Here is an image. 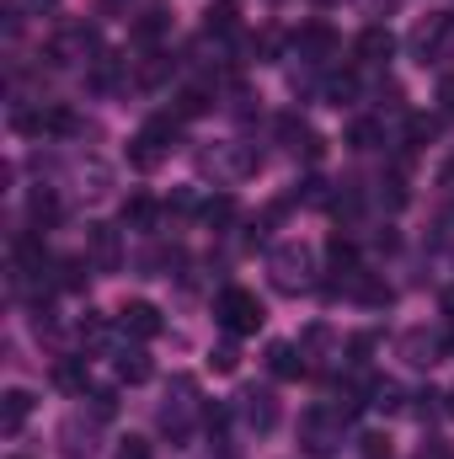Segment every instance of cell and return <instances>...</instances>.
I'll return each mask as SVG.
<instances>
[{"instance_id": "1", "label": "cell", "mask_w": 454, "mask_h": 459, "mask_svg": "<svg viewBox=\"0 0 454 459\" xmlns=\"http://www.w3.org/2000/svg\"><path fill=\"white\" fill-rule=\"evenodd\" d=\"M177 134H182V117H150V123L128 139V166H134V171H155V166L171 155Z\"/></svg>"}, {"instance_id": "2", "label": "cell", "mask_w": 454, "mask_h": 459, "mask_svg": "<svg viewBox=\"0 0 454 459\" xmlns=\"http://www.w3.org/2000/svg\"><path fill=\"white\" fill-rule=\"evenodd\" d=\"M267 273H273V283H278L284 294H300V289L316 283V251H310V246H278V251L267 256Z\"/></svg>"}, {"instance_id": "3", "label": "cell", "mask_w": 454, "mask_h": 459, "mask_svg": "<svg viewBox=\"0 0 454 459\" xmlns=\"http://www.w3.org/2000/svg\"><path fill=\"white\" fill-rule=\"evenodd\" d=\"M214 316H220L225 337H251V332L267 321V310H262V299H257L251 289H225L220 305H214Z\"/></svg>"}, {"instance_id": "4", "label": "cell", "mask_w": 454, "mask_h": 459, "mask_svg": "<svg viewBox=\"0 0 454 459\" xmlns=\"http://www.w3.org/2000/svg\"><path fill=\"white\" fill-rule=\"evenodd\" d=\"M412 54H417L423 65L450 59V54H454V11H439V16L417 22V32H412Z\"/></svg>"}, {"instance_id": "5", "label": "cell", "mask_w": 454, "mask_h": 459, "mask_svg": "<svg viewBox=\"0 0 454 459\" xmlns=\"http://www.w3.org/2000/svg\"><path fill=\"white\" fill-rule=\"evenodd\" d=\"M300 444H305L310 455H332L342 444V417L332 406H310V411L300 417Z\"/></svg>"}, {"instance_id": "6", "label": "cell", "mask_w": 454, "mask_h": 459, "mask_svg": "<svg viewBox=\"0 0 454 459\" xmlns=\"http://www.w3.org/2000/svg\"><path fill=\"white\" fill-rule=\"evenodd\" d=\"M171 406H161V428L171 433V438H188V428H193V417H198V385L193 379H171V395H166Z\"/></svg>"}, {"instance_id": "7", "label": "cell", "mask_w": 454, "mask_h": 459, "mask_svg": "<svg viewBox=\"0 0 454 459\" xmlns=\"http://www.w3.org/2000/svg\"><path fill=\"white\" fill-rule=\"evenodd\" d=\"M92 48H97V32H92V27H65V32L48 38L43 59H48V65H81Z\"/></svg>"}, {"instance_id": "8", "label": "cell", "mask_w": 454, "mask_h": 459, "mask_svg": "<svg viewBox=\"0 0 454 459\" xmlns=\"http://www.w3.org/2000/svg\"><path fill=\"white\" fill-rule=\"evenodd\" d=\"M86 262L97 273H118L123 267V235L113 225H86Z\"/></svg>"}, {"instance_id": "9", "label": "cell", "mask_w": 454, "mask_h": 459, "mask_svg": "<svg viewBox=\"0 0 454 459\" xmlns=\"http://www.w3.org/2000/svg\"><path fill=\"white\" fill-rule=\"evenodd\" d=\"M118 326H123L128 337L150 342V337H161V310H155L150 299H128V305L118 310Z\"/></svg>"}, {"instance_id": "10", "label": "cell", "mask_w": 454, "mask_h": 459, "mask_svg": "<svg viewBox=\"0 0 454 459\" xmlns=\"http://www.w3.org/2000/svg\"><path fill=\"white\" fill-rule=\"evenodd\" d=\"M240 417H246V428L273 433V428H278V401H273V390H246V395H240Z\"/></svg>"}, {"instance_id": "11", "label": "cell", "mask_w": 454, "mask_h": 459, "mask_svg": "<svg viewBox=\"0 0 454 459\" xmlns=\"http://www.w3.org/2000/svg\"><path fill=\"white\" fill-rule=\"evenodd\" d=\"M396 54V32L390 27H363L358 32V65H385Z\"/></svg>"}, {"instance_id": "12", "label": "cell", "mask_w": 454, "mask_h": 459, "mask_svg": "<svg viewBox=\"0 0 454 459\" xmlns=\"http://www.w3.org/2000/svg\"><path fill=\"white\" fill-rule=\"evenodd\" d=\"M267 368H273V379H300L305 374V352L294 342H273L267 347Z\"/></svg>"}, {"instance_id": "13", "label": "cell", "mask_w": 454, "mask_h": 459, "mask_svg": "<svg viewBox=\"0 0 454 459\" xmlns=\"http://www.w3.org/2000/svg\"><path fill=\"white\" fill-rule=\"evenodd\" d=\"M54 385H59L65 395H86V385H92L86 358H59V363H54Z\"/></svg>"}, {"instance_id": "14", "label": "cell", "mask_w": 454, "mask_h": 459, "mask_svg": "<svg viewBox=\"0 0 454 459\" xmlns=\"http://www.w3.org/2000/svg\"><path fill=\"white\" fill-rule=\"evenodd\" d=\"M27 417H32V395L27 390H5L0 395V433H22Z\"/></svg>"}, {"instance_id": "15", "label": "cell", "mask_w": 454, "mask_h": 459, "mask_svg": "<svg viewBox=\"0 0 454 459\" xmlns=\"http://www.w3.org/2000/svg\"><path fill=\"white\" fill-rule=\"evenodd\" d=\"M294 48H300V59H316V65H321V59H327V54L337 48V38H332V32H327V27L316 22V27L294 32Z\"/></svg>"}, {"instance_id": "16", "label": "cell", "mask_w": 454, "mask_h": 459, "mask_svg": "<svg viewBox=\"0 0 454 459\" xmlns=\"http://www.w3.org/2000/svg\"><path fill=\"white\" fill-rule=\"evenodd\" d=\"M150 374H155V363H150L139 347H123V352H118V379H123V385H144Z\"/></svg>"}, {"instance_id": "17", "label": "cell", "mask_w": 454, "mask_h": 459, "mask_svg": "<svg viewBox=\"0 0 454 459\" xmlns=\"http://www.w3.org/2000/svg\"><path fill=\"white\" fill-rule=\"evenodd\" d=\"M155 198H144V193H134V198H123V225L128 230H150L155 225Z\"/></svg>"}, {"instance_id": "18", "label": "cell", "mask_w": 454, "mask_h": 459, "mask_svg": "<svg viewBox=\"0 0 454 459\" xmlns=\"http://www.w3.org/2000/svg\"><path fill=\"white\" fill-rule=\"evenodd\" d=\"M166 27H171V16H166V5H150V11L139 16V27H134V38H139V43H161V38H166Z\"/></svg>"}, {"instance_id": "19", "label": "cell", "mask_w": 454, "mask_h": 459, "mask_svg": "<svg viewBox=\"0 0 454 459\" xmlns=\"http://www.w3.org/2000/svg\"><path fill=\"white\" fill-rule=\"evenodd\" d=\"M353 294H358L363 305H390V283L374 278V273H353Z\"/></svg>"}, {"instance_id": "20", "label": "cell", "mask_w": 454, "mask_h": 459, "mask_svg": "<svg viewBox=\"0 0 454 459\" xmlns=\"http://www.w3.org/2000/svg\"><path fill=\"white\" fill-rule=\"evenodd\" d=\"M347 144H353V150H380V144H385V128H380L374 117H358V123L347 128Z\"/></svg>"}, {"instance_id": "21", "label": "cell", "mask_w": 454, "mask_h": 459, "mask_svg": "<svg viewBox=\"0 0 454 459\" xmlns=\"http://www.w3.org/2000/svg\"><path fill=\"white\" fill-rule=\"evenodd\" d=\"M27 214H32V225H54V220H59V198H54L48 187H38V193L27 198Z\"/></svg>"}, {"instance_id": "22", "label": "cell", "mask_w": 454, "mask_h": 459, "mask_svg": "<svg viewBox=\"0 0 454 459\" xmlns=\"http://www.w3.org/2000/svg\"><path fill=\"white\" fill-rule=\"evenodd\" d=\"M439 352H444L439 337H423V332L406 337V358H412V363H439Z\"/></svg>"}, {"instance_id": "23", "label": "cell", "mask_w": 454, "mask_h": 459, "mask_svg": "<svg viewBox=\"0 0 454 459\" xmlns=\"http://www.w3.org/2000/svg\"><path fill=\"white\" fill-rule=\"evenodd\" d=\"M54 289H86V262H54Z\"/></svg>"}, {"instance_id": "24", "label": "cell", "mask_w": 454, "mask_h": 459, "mask_svg": "<svg viewBox=\"0 0 454 459\" xmlns=\"http://www.w3.org/2000/svg\"><path fill=\"white\" fill-rule=\"evenodd\" d=\"M204 113H209V97L204 91H182L177 108H171V117H182V123H193V117H204Z\"/></svg>"}, {"instance_id": "25", "label": "cell", "mask_w": 454, "mask_h": 459, "mask_svg": "<svg viewBox=\"0 0 454 459\" xmlns=\"http://www.w3.org/2000/svg\"><path fill=\"white\" fill-rule=\"evenodd\" d=\"M305 134H310V123H305V117H294V113L278 117V139H284L289 150H300V144H305Z\"/></svg>"}, {"instance_id": "26", "label": "cell", "mask_w": 454, "mask_h": 459, "mask_svg": "<svg viewBox=\"0 0 454 459\" xmlns=\"http://www.w3.org/2000/svg\"><path fill=\"white\" fill-rule=\"evenodd\" d=\"M327 97H332V102H347V97H358V75H353V70H342V75H332V86H327Z\"/></svg>"}, {"instance_id": "27", "label": "cell", "mask_w": 454, "mask_h": 459, "mask_svg": "<svg viewBox=\"0 0 454 459\" xmlns=\"http://www.w3.org/2000/svg\"><path fill=\"white\" fill-rule=\"evenodd\" d=\"M204 220H209V225H230V220H235V198H209V204H204Z\"/></svg>"}, {"instance_id": "28", "label": "cell", "mask_w": 454, "mask_h": 459, "mask_svg": "<svg viewBox=\"0 0 454 459\" xmlns=\"http://www.w3.org/2000/svg\"><path fill=\"white\" fill-rule=\"evenodd\" d=\"M235 363H240L235 342H220L214 352H209V368H214V374H235Z\"/></svg>"}, {"instance_id": "29", "label": "cell", "mask_w": 454, "mask_h": 459, "mask_svg": "<svg viewBox=\"0 0 454 459\" xmlns=\"http://www.w3.org/2000/svg\"><path fill=\"white\" fill-rule=\"evenodd\" d=\"M433 134H439L433 117H412V123H406V139H412V144H423V139H433Z\"/></svg>"}, {"instance_id": "30", "label": "cell", "mask_w": 454, "mask_h": 459, "mask_svg": "<svg viewBox=\"0 0 454 459\" xmlns=\"http://www.w3.org/2000/svg\"><path fill=\"white\" fill-rule=\"evenodd\" d=\"M327 256H332V267H347V273H358V267H353V246H347V240H332V246H327Z\"/></svg>"}, {"instance_id": "31", "label": "cell", "mask_w": 454, "mask_h": 459, "mask_svg": "<svg viewBox=\"0 0 454 459\" xmlns=\"http://www.w3.org/2000/svg\"><path fill=\"white\" fill-rule=\"evenodd\" d=\"M363 459H390V438L385 433H369L363 438Z\"/></svg>"}, {"instance_id": "32", "label": "cell", "mask_w": 454, "mask_h": 459, "mask_svg": "<svg viewBox=\"0 0 454 459\" xmlns=\"http://www.w3.org/2000/svg\"><path fill=\"white\" fill-rule=\"evenodd\" d=\"M81 337H86V342H102V337H108V321L86 310V321H81Z\"/></svg>"}, {"instance_id": "33", "label": "cell", "mask_w": 454, "mask_h": 459, "mask_svg": "<svg viewBox=\"0 0 454 459\" xmlns=\"http://www.w3.org/2000/svg\"><path fill=\"white\" fill-rule=\"evenodd\" d=\"M92 411H97V417L108 422V417L118 411V395H113V390H97V395H92Z\"/></svg>"}, {"instance_id": "34", "label": "cell", "mask_w": 454, "mask_h": 459, "mask_svg": "<svg viewBox=\"0 0 454 459\" xmlns=\"http://www.w3.org/2000/svg\"><path fill=\"white\" fill-rule=\"evenodd\" d=\"M209 32H235V11H230V5L209 11Z\"/></svg>"}, {"instance_id": "35", "label": "cell", "mask_w": 454, "mask_h": 459, "mask_svg": "<svg viewBox=\"0 0 454 459\" xmlns=\"http://www.w3.org/2000/svg\"><path fill=\"white\" fill-rule=\"evenodd\" d=\"M118 459H150V444L144 438H123L118 444Z\"/></svg>"}, {"instance_id": "36", "label": "cell", "mask_w": 454, "mask_h": 459, "mask_svg": "<svg viewBox=\"0 0 454 459\" xmlns=\"http://www.w3.org/2000/svg\"><path fill=\"white\" fill-rule=\"evenodd\" d=\"M439 108H444V113H454V75H444V81H439Z\"/></svg>"}, {"instance_id": "37", "label": "cell", "mask_w": 454, "mask_h": 459, "mask_svg": "<svg viewBox=\"0 0 454 459\" xmlns=\"http://www.w3.org/2000/svg\"><path fill=\"white\" fill-rule=\"evenodd\" d=\"M444 411H450V417H454V390H450V406H444Z\"/></svg>"}]
</instances>
